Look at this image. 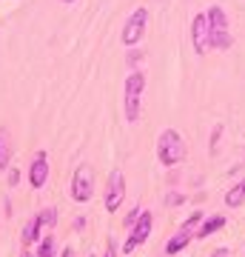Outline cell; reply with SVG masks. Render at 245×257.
Wrapping results in <instances>:
<instances>
[{"mask_svg": "<svg viewBox=\"0 0 245 257\" xmlns=\"http://www.w3.org/2000/svg\"><path fill=\"white\" fill-rule=\"evenodd\" d=\"M151 226H154V217H151V211H143L140 217L134 220V226H131V237H128L126 243V254H131L143 240H148V234H151Z\"/></svg>", "mask_w": 245, "mask_h": 257, "instance_id": "8", "label": "cell"}, {"mask_svg": "<svg viewBox=\"0 0 245 257\" xmlns=\"http://www.w3.org/2000/svg\"><path fill=\"white\" fill-rule=\"evenodd\" d=\"M37 257H55V237H43V243L37 248Z\"/></svg>", "mask_w": 245, "mask_h": 257, "instance_id": "15", "label": "cell"}, {"mask_svg": "<svg viewBox=\"0 0 245 257\" xmlns=\"http://www.w3.org/2000/svg\"><path fill=\"white\" fill-rule=\"evenodd\" d=\"M188 155V149H185V140H182L180 132H174V128H165L160 140H157V157H160V163L163 166H177L185 160Z\"/></svg>", "mask_w": 245, "mask_h": 257, "instance_id": "1", "label": "cell"}, {"mask_svg": "<svg viewBox=\"0 0 245 257\" xmlns=\"http://www.w3.org/2000/svg\"><path fill=\"white\" fill-rule=\"evenodd\" d=\"M9 180H12V186H18V180H20V172H18V169H12V172H9Z\"/></svg>", "mask_w": 245, "mask_h": 257, "instance_id": "19", "label": "cell"}, {"mask_svg": "<svg viewBox=\"0 0 245 257\" xmlns=\"http://www.w3.org/2000/svg\"><path fill=\"white\" fill-rule=\"evenodd\" d=\"M40 237V220H29V226L23 229V243H35V240Z\"/></svg>", "mask_w": 245, "mask_h": 257, "instance_id": "14", "label": "cell"}, {"mask_svg": "<svg viewBox=\"0 0 245 257\" xmlns=\"http://www.w3.org/2000/svg\"><path fill=\"white\" fill-rule=\"evenodd\" d=\"M208 29H211V46L214 49H228L231 46V35H228V18L219 6H211L208 12Z\"/></svg>", "mask_w": 245, "mask_h": 257, "instance_id": "2", "label": "cell"}, {"mask_svg": "<svg viewBox=\"0 0 245 257\" xmlns=\"http://www.w3.org/2000/svg\"><path fill=\"white\" fill-rule=\"evenodd\" d=\"M200 223H202V214H191L188 220L180 226V231L168 240L165 254H177V251H182V248H185V243H188L191 237H197V226H200Z\"/></svg>", "mask_w": 245, "mask_h": 257, "instance_id": "4", "label": "cell"}, {"mask_svg": "<svg viewBox=\"0 0 245 257\" xmlns=\"http://www.w3.org/2000/svg\"><path fill=\"white\" fill-rule=\"evenodd\" d=\"M63 257H74V248H66V251H63Z\"/></svg>", "mask_w": 245, "mask_h": 257, "instance_id": "22", "label": "cell"}, {"mask_svg": "<svg viewBox=\"0 0 245 257\" xmlns=\"http://www.w3.org/2000/svg\"><path fill=\"white\" fill-rule=\"evenodd\" d=\"M123 197H126V180H123V172L114 169L109 177V186H106V209L117 211L123 206Z\"/></svg>", "mask_w": 245, "mask_h": 257, "instance_id": "7", "label": "cell"}, {"mask_svg": "<svg viewBox=\"0 0 245 257\" xmlns=\"http://www.w3.org/2000/svg\"><path fill=\"white\" fill-rule=\"evenodd\" d=\"M145 20H148V12H145V9H137L134 15L128 18L126 29H123V43H126V46H137V40L143 37Z\"/></svg>", "mask_w": 245, "mask_h": 257, "instance_id": "9", "label": "cell"}, {"mask_svg": "<svg viewBox=\"0 0 245 257\" xmlns=\"http://www.w3.org/2000/svg\"><path fill=\"white\" fill-rule=\"evenodd\" d=\"M94 192V172H91V166H77V172H74V180H72V197L77 203H86Z\"/></svg>", "mask_w": 245, "mask_h": 257, "instance_id": "5", "label": "cell"}, {"mask_svg": "<svg viewBox=\"0 0 245 257\" xmlns=\"http://www.w3.org/2000/svg\"><path fill=\"white\" fill-rule=\"evenodd\" d=\"M12 163V138L9 128H0V169H9Z\"/></svg>", "mask_w": 245, "mask_h": 257, "instance_id": "12", "label": "cell"}, {"mask_svg": "<svg viewBox=\"0 0 245 257\" xmlns=\"http://www.w3.org/2000/svg\"><path fill=\"white\" fill-rule=\"evenodd\" d=\"M143 89H145V77L140 72L128 74L126 80V117L131 123L140 120V97H143Z\"/></svg>", "mask_w": 245, "mask_h": 257, "instance_id": "3", "label": "cell"}, {"mask_svg": "<svg viewBox=\"0 0 245 257\" xmlns=\"http://www.w3.org/2000/svg\"><path fill=\"white\" fill-rule=\"evenodd\" d=\"M29 180L35 189H43L46 180H49V160H46V152L35 157V163H32V172H29Z\"/></svg>", "mask_w": 245, "mask_h": 257, "instance_id": "10", "label": "cell"}, {"mask_svg": "<svg viewBox=\"0 0 245 257\" xmlns=\"http://www.w3.org/2000/svg\"><path fill=\"white\" fill-rule=\"evenodd\" d=\"M23 257H32V254H29V251H23Z\"/></svg>", "mask_w": 245, "mask_h": 257, "instance_id": "23", "label": "cell"}, {"mask_svg": "<svg viewBox=\"0 0 245 257\" xmlns=\"http://www.w3.org/2000/svg\"><path fill=\"white\" fill-rule=\"evenodd\" d=\"M222 226H225V217H222V214H214V217H208L205 223H200V229H197V237L205 240V237H211L214 231H219Z\"/></svg>", "mask_w": 245, "mask_h": 257, "instance_id": "11", "label": "cell"}, {"mask_svg": "<svg viewBox=\"0 0 245 257\" xmlns=\"http://www.w3.org/2000/svg\"><path fill=\"white\" fill-rule=\"evenodd\" d=\"M63 3H74V0H63Z\"/></svg>", "mask_w": 245, "mask_h": 257, "instance_id": "24", "label": "cell"}, {"mask_svg": "<svg viewBox=\"0 0 245 257\" xmlns=\"http://www.w3.org/2000/svg\"><path fill=\"white\" fill-rule=\"evenodd\" d=\"M211 257H228V248H217V251H214Z\"/></svg>", "mask_w": 245, "mask_h": 257, "instance_id": "21", "label": "cell"}, {"mask_svg": "<svg viewBox=\"0 0 245 257\" xmlns=\"http://www.w3.org/2000/svg\"><path fill=\"white\" fill-rule=\"evenodd\" d=\"M219 135H222V126L214 128V138H211V152H217V140H219Z\"/></svg>", "mask_w": 245, "mask_h": 257, "instance_id": "17", "label": "cell"}, {"mask_svg": "<svg viewBox=\"0 0 245 257\" xmlns=\"http://www.w3.org/2000/svg\"><path fill=\"white\" fill-rule=\"evenodd\" d=\"M140 57H143V52H128V63H140Z\"/></svg>", "mask_w": 245, "mask_h": 257, "instance_id": "18", "label": "cell"}, {"mask_svg": "<svg viewBox=\"0 0 245 257\" xmlns=\"http://www.w3.org/2000/svg\"><path fill=\"white\" fill-rule=\"evenodd\" d=\"M191 40H194V52L205 55L211 49V29H208V15H197L191 23Z\"/></svg>", "mask_w": 245, "mask_h": 257, "instance_id": "6", "label": "cell"}, {"mask_svg": "<svg viewBox=\"0 0 245 257\" xmlns=\"http://www.w3.org/2000/svg\"><path fill=\"white\" fill-rule=\"evenodd\" d=\"M55 209H46L43 214H37V220H40V229H49V226H55Z\"/></svg>", "mask_w": 245, "mask_h": 257, "instance_id": "16", "label": "cell"}, {"mask_svg": "<svg viewBox=\"0 0 245 257\" xmlns=\"http://www.w3.org/2000/svg\"><path fill=\"white\" fill-rule=\"evenodd\" d=\"M114 251H117V246H114V240H109V248H106V257H114Z\"/></svg>", "mask_w": 245, "mask_h": 257, "instance_id": "20", "label": "cell"}, {"mask_svg": "<svg viewBox=\"0 0 245 257\" xmlns=\"http://www.w3.org/2000/svg\"><path fill=\"white\" fill-rule=\"evenodd\" d=\"M245 203V180L242 183H236V186H231V189H228L225 192V206H242Z\"/></svg>", "mask_w": 245, "mask_h": 257, "instance_id": "13", "label": "cell"}]
</instances>
